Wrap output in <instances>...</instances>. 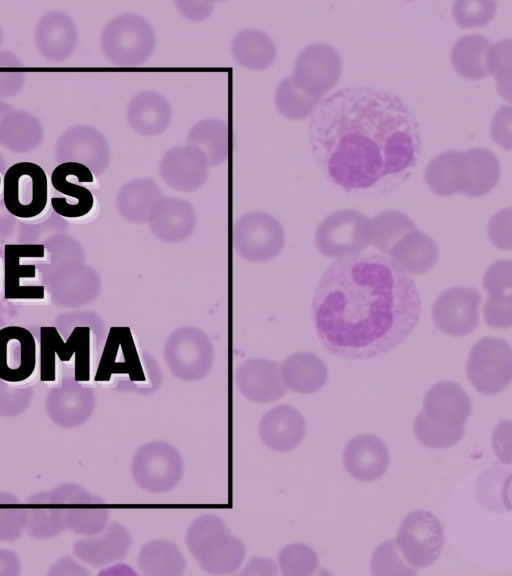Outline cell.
I'll return each instance as SVG.
<instances>
[{
  "label": "cell",
  "instance_id": "6da1fadb",
  "mask_svg": "<svg viewBox=\"0 0 512 576\" xmlns=\"http://www.w3.org/2000/svg\"><path fill=\"white\" fill-rule=\"evenodd\" d=\"M314 154L326 176L354 192H376L403 182L420 155V133L396 95L347 87L325 98L310 122Z\"/></svg>",
  "mask_w": 512,
  "mask_h": 576
},
{
  "label": "cell",
  "instance_id": "7a4b0ae2",
  "mask_svg": "<svg viewBox=\"0 0 512 576\" xmlns=\"http://www.w3.org/2000/svg\"><path fill=\"white\" fill-rule=\"evenodd\" d=\"M312 312L327 350L366 359L387 353L410 335L421 300L410 274L391 257L363 253L341 258L325 271Z\"/></svg>",
  "mask_w": 512,
  "mask_h": 576
},
{
  "label": "cell",
  "instance_id": "3957f363",
  "mask_svg": "<svg viewBox=\"0 0 512 576\" xmlns=\"http://www.w3.org/2000/svg\"><path fill=\"white\" fill-rule=\"evenodd\" d=\"M471 413V400L456 382L441 381L426 393L422 411L413 424L414 435L424 446L444 449L459 442Z\"/></svg>",
  "mask_w": 512,
  "mask_h": 576
},
{
  "label": "cell",
  "instance_id": "277c9868",
  "mask_svg": "<svg viewBox=\"0 0 512 576\" xmlns=\"http://www.w3.org/2000/svg\"><path fill=\"white\" fill-rule=\"evenodd\" d=\"M185 542L200 568L211 575L235 572L246 555L244 542L215 514L207 513L194 519L186 530Z\"/></svg>",
  "mask_w": 512,
  "mask_h": 576
},
{
  "label": "cell",
  "instance_id": "5b68a950",
  "mask_svg": "<svg viewBox=\"0 0 512 576\" xmlns=\"http://www.w3.org/2000/svg\"><path fill=\"white\" fill-rule=\"evenodd\" d=\"M156 45L151 25L141 16L125 13L105 26L101 47L106 58L118 66H137L149 59Z\"/></svg>",
  "mask_w": 512,
  "mask_h": 576
},
{
  "label": "cell",
  "instance_id": "8992f818",
  "mask_svg": "<svg viewBox=\"0 0 512 576\" xmlns=\"http://www.w3.org/2000/svg\"><path fill=\"white\" fill-rule=\"evenodd\" d=\"M163 357L171 374L185 382L207 376L214 362V348L208 335L193 326L174 330L166 339Z\"/></svg>",
  "mask_w": 512,
  "mask_h": 576
},
{
  "label": "cell",
  "instance_id": "52a82bcc",
  "mask_svg": "<svg viewBox=\"0 0 512 576\" xmlns=\"http://www.w3.org/2000/svg\"><path fill=\"white\" fill-rule=\"evenodd\" d=\"M135 483L150 493L174 489L183 475V460L172 444L154 440L140 446L131 462Z\"/></svg>",
  "mask_w": 512,
  "mask_h": 576
},
{
  "label": "cell",
  "instance_id": "ba28073f",
  "mask_svg": "<svg viewBox=\"0 0 512 576\" xmlns=\"http://www.w3.org/2000/svg\"><path fill=\"white\" fill-rule=\"evenodd\" d=\"M3 202L7 211L20 219L35 218L48 202V179L36 163L23 161L10 166L2 181Z\"/></svg>",
  "mask_w": 512,
  "mask_h": 576
},
{
  "label": "cell",
  "instance_id": "9c48e42d",
  "mask_svg": "<svg viewBox=\"0 0 512 576\" xmlns=\"http://www.w3.org/2000/svg\"><path fill=\"white\" fill-rule=\"evenodd\" d=\"M235 252L244 260L263 263L277 257L285 244L281 223L263 211H252L240 216L232 231Z\"/></svg>",
  "mask_w": 512,
  "mask_h": 576
},
{
  "label": "cell",
  "instance_id": "30bf717a",
  "mask_svg": "<svg viewBox=\"0 0 512 576\" xmlns=\"http://www.w3.org/2000/svg\"><path fill=\"white\" fill-rule=\"evenodd\" d=\"M314 239L318 251L327 257L358 254L370 243L369 220L355 209L335 211L319 223Z\"/></svg>",
  "mask_w": 512,
  "mask_h": 576
},
{
  "label": "cell",
  "instance_id": "8fae6325",
  "mask_svg": "<svg viewBox=\"0 0 512 576\" xmlns=\"http://www.w3.org/2000/svg\"><path fill=\"white\" fill-rule=\"evenodd\" d=\"M466 374L478 392L486 395L502 392L512 378V351L509 344L493 337L477 341L469 353Z\"/></svg>",
  "mask_w": 512,
  "mask_h": 576
},
{
  "label": "cell",
  "instance_id": "7c38bea8",
  "mask_svg": "<svg viewBox=\"0 0 512 576\" xmlns=\"http://www.w3.org/2000/svg\"><path fill=\"white\" fill-rule=\"evenodd\" d=\"M395 542L410 566L427 567L443 550L444 532L437 517L428 511L417 510L403 519Z\"/></svg>",
  "mask_w": 512,
  "mask_h": 576
},
{
  "label": "cell",
  "instance_id": "4fadbf2b",
  "mask_svg": "<svg viewBox=\"0 0 512 576\" xmlns=\"http://www.w3.org/2000/svg\"><path fill=\"white\" fill-rule=\"evenodd\" d=\"M66 530L81 536L100 533L108 524L109 508L98 496L75 483H63L51 490Z\"/></svg>",
  "mask_w": 512,
  "mask_h": 576
},
{
  "label": "cell",
  "instance_id": "5bb4252c",
  "mask_svg": "<svg viewBox=\"0 0 512 576\" xmlns=\"http://www.w3.org/2000/svg\"><path fill=\"white\" fill-rule=\"evenodd\" d=\"M91 329L88 326L75 327L64 342L54 326L40 328V374L42 381L55 380V355L61 361H68L75 354L76 381L87 379L89 367Z\"/></svg>",
  "mask_w": 512,
  "mask_h": 576
},
{
  "label": "cell",
  "instance_id": "9a60e30c",
  "mask_svg": "<svg viewBox=\"0 0 512 576\" xmlns=\"http://www.w3.org/2000/svg\"><path fill=\"white\" fill-rule=\"evenodd\" d=\"M341 73L342 60L336 49L326 43H312L296 57L291 78L309 95L322 98Z\"/></svg>",
  "mask_w": 512,
  "mask_h": 576
},
{
  "label": "cell",
  "instance_id": "2e32d148",
  "mask_svg": "<svg viewBox=\"0 0 512 576\" xmlns=\"http://www.w3.org/2000/svg\"><path fill=\"white\" fill-rule=\"evenodd\" d=\"M481 294L471 287H452L436 298L432 316L436 327L450 336H465L479 325Z\"/></svg>",
  "mask_w": 512,
  "mask_h": 576
},
{
  "label": "cell",
  "instance_id": "e0dca14e",
  "mask_svg": "<svg viewBox=\"0 0 512 576\" xmlns=\"http://www.w3.org/2000/svg\"><path fill=\"white\" fill-rule=\"evenodd\" d=\"M208 161L197 147L186 144L167 150L159 164V174L165 184L177 191L193 192L206 182Z\"/></svg>",
  "mask_w": 512,
  "mask_h": 576
},
{
  "label": "cell",
  "instance_id": "ac0fdd59",
  "mask_svg": "<svg viewBox=\"0 0 512 576\" xmlns=\"http://www.w3.org/2000/svg\"><path fill=\"white\" fill-rule=\"evenodd\" d=\"M36 367V340L21 326L0 329V379L18 383L32 376Z\"/></svg>",
  "mask_w": 512,
  "mask_h": 576
},
{
  "label": "cell",
  "instance_id": "d6986e66",
  "mask_svg": "<svg viewBox=\"0 0 512 576\" xmlns=\"http://www.w3.org/2000/svg\"><path fill=\"white\" fill-rule=\"evenodd\" d=\"M239 392L249 401L259 404L275 402L287 391L280 365L264 358H251L242 362L235 373Z\"/></svg>",
  "mask_w": 512,
  "mask_h": 576
},
{
  "label": "cell",
  "instance_id": "ffe728a7",
  "mask_svg": "<svg viewBox=\"0 0 512 576\" xmlns=\"http://www.w3.org/2000/svg\"><path fill=\"white\" fill-rule=\"evenodd\" d=\"M43 244H6L4 246V296L8 300H42L45 288L42 285H21V278H35L34 264H21L22 258H43Z\"/></svg>",
  "mask_w": 512,
  "mask_h": 576
},
{
  "label": "cell",
  "instance_id": "44dd1931",
  "mask_svg": "<svg viewBox=\"0 0 512 576\" xmlns=\"http://www.w3.org/2000/svg\"><path fill=\"white\" fill-rule=\"evenodd\" d=\"M147 222L152 234L160 241L179 243L191 236L197 219L188 201L167 196L153 206Z\"/></svg>",
  "mask_w": 512,
  "mask_h": 576
},
{
  "label": "cell",
  "instance_id": "7402d4cb",
  "mask_svg": "<svg viewBox=\"0 0 512 576\" xmlns=\"http://www.w3.org/2000/svg\"><path fill=\"white\" fill-rule=\"evenodd\" d=\"M306 430L302 414L293 406L280 404L264 413L258 425L262 443L270 450L287 452L296 448Z\"/></svg>",
  "mask_w": 512,
  "mask_h": 576
},
{
  "label": "cell",
  "instance_id": "603a6c76",
  "mask_svg": "<svg viewBox=\"0 0 512 576\" xmlns=\"http://www.w3.org/2000/svg\"><path fill=\"white\" fill-rule=\"evenodd\" d=\"M132 545L124 525L110 522L98 534L85 536L74 543V554L92 567H103L122 560Z\"/></svg>",
  "mask_w": 512,
  "mask_h": 576
},
{
  "label": "cell",
  "instance_id": "cb8c5ba5",
  "mask_svg": "<svg viewBox=\"0 0 512 576\" xmlns=\"http://www.w3.org/2000/svg\"><path fill=\"white\" fill-rule=\"evenodd\" d=\"M343 463L354 479L369 482L379 479L389 465V451L384 442L370 434L353 437L343 452Z\"/></svg>",
  "mask_w": 512,
  "mask_h": 576
},
{
  "label": "cell",
  "instance_id": "d4e9b609",
  "mask_svg": "<svg viewBox=\"0 0 512 576\" xmlns=\"http://www.w3.org/2000/svg\"><path fill=\"white\" fill-rule=\"evenodd\" d=\"M126 116L135 132L144 136H154L169 126L172 108L161 94L155 91H141L130 99Z\"/></svg>",
  "mask_w": 512,
  "mask_h": 576
},
{
  "label": "cell",
  "instance_id": "484cf974",
  "mask_svg": "<svg viewBox=\"0 0 512 576\" xmlns=\"http://www.w3.org/2000/svg\"><path fill=\"white\" fill-rule=\"evenodd\" d=\"M461 154L463 182L460 193L469 197L489 193L500 176V163L496 155L486 148H471Z\"/></svg>",
  "mask_w": 512,
  "mask_h": 576
},
{
  "label": "cell",
  "instance_id": "4316f807",
  "mask_svg": "<svg viewBox=\"0 0 512 576\" xmlns=\"http://www.w3.org/2000/svg\"><path fill=\"white\" fill-rule=\"evenodd\" d=\"M282 381L287 389L310 394L322 388L327 381V368L315 354L296 352L280 365Z\"/></svg>",
  "mask_w": 512,
  "mask_h": 576
},
{
  "label": "cell",
  "instance_id": "83f0119b",
  "mask_svg": "<svg viewBox=\"0 0 512 576\" xmlns=\"http://www.w3.org/2000/svg\"><path fill=\"white\" fill-rule=\"evenodd\" d=\"M163 197L160 186L151 178H136L119 190L116 205L120 215L132 223L147 222L153 206Z\"/></svg>",
  "mask_w": 512,
  "mask_h": 576
},
{
  "label": "cell",
  "instance_id": "f1b7e54d",
  "mask_svg": "<svg viewBox=\"0 0 512 576\" xmlns=\"http://www.w3.org/2000/svg\"><path fill=\"white\" fill-rule=\"evenodd\" d=\"M137 567L146 576H180L187 562L178 545L168 539L145 543L137 558Z\"/></svg>",
  "mask_w": 512,
  "mask_h": 576
},
{
  "label": "cell",
  "instance_id": "f546056e",
  "mask_svg": "<svg viewBox=\"0 0 512 576\" xmlns=\"http://www.w3.org/2000/svg\"><path fill=\"white\" fill-rule=\"evenodd\" d=\"M390 256L408 274L419 275L436 264L438 248L427 234L415 229L394 245Z\"/></svg>",
  "mask_w": 512,
  "mask_h": 576
},
{
  "label": "cell",
  "instance_id": "4dcf8cb0",
  "mask_svg": "<svg viewBox=\"0 0 512 576\" xmlns=\"http://www.w3.org/2000/svg\"><path fill=\"white\" fill-rule=\"evenodd\" d=\"M25 531L31 537L48 539L65 531L62 516L51 490L31 495L24 504Z\"/></svg>",
  "mask_w": 512,
  "mask_h": 576
},
{
  "label": "cell",
  "instance_id": "1f68e13d",
  "mask_svg": "<svg viewBox=\"0 0 512 576\" xmlns=\"http://www.w3.org/2000/svg\"><path fill=\"white\" fill-rule=\"evenodd\" d=\"M231 54L239 65L248 69L263 70L274 63L277 49L265 32L258 29H244L233 37Z\"/></svg>",
  "mask_w": 512,
  "mask_h": 576
},
{
  "label": "cell",
  "instance_id": "d6a6232c",
  "mask_svg": "<svg viewBox=\"0 0 512 576\" xmlns=\"http://www.w3.org/2000/svg\"><path fill=\"white\" fill-rule=\"evenodd\" d=\"M81 163L66 161L57 165L51 174V184L59 193L67 196L62 198L71 204L58 210L56 213L65 218H79L87 215L94 204V197L89 189L70 180Z\"/></svg>",
  "mask_w": 512,
  "mask_h": 576
},
{
  "label": "cell",
  "instance_id": "836d02e7",
  "mask_svg": "<svg viewBox=\"0 0 512 576\" xmlns=\"http://www.w3.org/2000/svg\"><path fill=\"white\" fill-rule=\"evenodd\" d=\"M187 144L199 148L209 165L223 163L229 153V126L221 119H203L189 130Z\"/></svg>",
  "mask_w": 512,
  "mask_h": 576
},
{
  "label": "cell",
  "instance_id": "e575fe53",
  "mask_svg": "<svg viewBox=\"0 0 512 576\" xmlns=\"http://www.w3.org/2000/svg\"><path fill=\"white\" fill-rule=\"evenodd\" d=\"M425 180L437 195L450 196L460 193L463 182L461 152L450 150L435 156L426 167Z\"/></svg>",
  "mask_w": 512,
  "mask_h": 576
},
{
  "label": "cell",
  "instance_id": "d590c367",
  "mask_svg": "<svg viewBox=\"0 0 512 576\" xmlns=\"http://www.w3.org/2000/svg\"><path fill=\"white\" fill-rule=\"evenodd\" d=\"M491 42L483 35L460 37L451 50V63L458 74L467 79H481L487 75L486 54Z\"/></svg>",
  "mask_w": 512,
  "mask_h": 576
},
{
  "label": "cell",
  "instance_id": "8d00e7d4",
  "mask_svg": "<svg viewBox=\"0 0 512 576\" xmlns=\"http://www.w3.org/2000/svg\"><path fill=\"white\" fill-rule=\"evenodd\" d=\"M69 392L68 396H55L47 404L49 419L63 428L83 425L94 409V396L91 391L79 388Z\"/></svg>",
  "mask_w": 512,
  "mask_h": 576
},
{
  "label": "cell",
  "instance_id": "74e56055",
  "mask_svg": "<svg viewBox=\"0 0 512 576\" xmlns=\"http://www.w3.org/2000/svg\"><path fill=\"white\" fill-rule=\"evenodd\" d=\"M511 470L503 465L494 464L481 475L475 485L478 502L493 513H503L510 509L509 488Z\"/></svg>",
  "mask_w": 512,
  "mask_h": 576
},
{
  "label": "cell",
  "instance_id": "f35d334b",
  "mask_svg": "<svg viewBox=\"0 0 512 576\" xmlns=\"http://www.w3.org/2000/svg\"><path fill=\"white\" fill-rule=\"evenodd\" d=\"M370 243L379 251L390 254L394 245L416 229L413 220L397 210L382 211L369 220Z\"/></svg>",
  "mask_w": 512,
  "mask_h": 576
},
{
  "label": "cell",
  "instance_id": "ab89813d",
  "mask_svg": "<svg viewBox=\"0 0 512 576\" xmlns=\"http://www.w3.org/2000/svg\"><path fill=\"white\" fill-rule=\"evenodd\" d=\"M72 161L81 163L96 173L106 169L110 151L105 137L91 127H80L71 131Z\"/></svg>",
  "mask_w": 512,
  "mask_h": 576
},
{
  "label": "cell",
  "instance_id": "60d3db41",
  "mask_svg": "<svg viewBox=\"0 0 512 576\" xmlns=\"http://www.w3.org/2000/svg\"><path fill=\"white\" fill-rule=\"evenodd\" d=\"M321 98L306 93L297 86L291 76L284 78L277 86L274 103L281 115L288 119L300 120L311 114Z\"/></svg>",
  "mask_w": 512,
  "mask_h": 576
},
{
  "label": "cell",
  "instance_id": "b9f144b4",
  "mask_svg": "<svg viewBox=\"0 0 512 576\" xmlns=\"http://www.w3.org/2000/svg\"><path fill=\"white\" fill-rule=\"evenodd\" d=\"M511 61L512 42L510 39L491 43L486 54L487 74L497 80L499 93L507 100L511 99Z\"/></svg>",
  "mask_w": 512,
  "mask_h": 576
},
{
  "label": "cell",
  "instance_id": "7bdbcfd3",
  "mask_svg": "<svg viewBox=\"0 0 512 576\" xmlns=\"http://www.w3.org/2000/svg\"><path fill=\"white\" fill-rule=\"evenodd\" d=\"M278 564L284 576H309L318 568V557L309 546L294 543L281 549Z\"/></svg>",
  "mask_w": 512,
  "mask_h": 576
},
{
  "label": "cell",
  "instance_id": "ee69618b",
  "mask_svg": "<svg viewBox=\"0 0 512 576\" xmlns=\"http://www.w3.org/2000/svg\"><path fill=\"white\" fill-rule=\"evenodd\" d=\"M24 529V504L15 495L0 491V542L17 540Z\"/></svg>",
  "mask_w": 512,
  "mask_h": 576
},
{
  "label": "cell",
  "instance_id": "f6af8a7d",
  "mask_svg": "<svg viewBox=\"0 0 512 576\" xmlns=\"http://www.w3.org/2000/svg\"><path fill=\"white\" fill-rule=\"evenodd\" d=\"M371 572L374 576H412L417 568L402 560L395 540H387L374 551Z\"/></svg>",
  "mask_w": 512,
  "mask_h": 576
},
{
  "label": "cell",
  "instance_id": "bcb514c9",
  "mask_svg": "<svg viewBox=\"0 0 512 576\" xmlns=\"http://www.w3.org/2000/svg\"><path fill=\"white\" fill-rule=\"evenodd\" d=\"M495 10L496 3L492 0H456L452 4L453 18L463 28L488 24Z\"/></svg>",
  "mask_w": 512,
  "mask_h": 576
},
{
  "label": "cell",
  "instance_id": "7dc6e473",
  "mask_svg": "<svg viewBox=\"0 0 512 576\" xmlns=\"http://www.w3.org/2000/svg\"><path fill=\"white\" fill-rule=\"evenodd\" d=\"M483 287L488 297L496 299L512 298V262L499 260L493 263L485 272Z\"/></svg>",
  "mask_w": 512,
  "mask_h": 576
},
{
  "label": "cell",
  "instance_id": "c3c4849f",
  "mask_svg": "<svg viewBox=\"0 0 512 576\" xmlns=\"http://www.w3.org/2000/svg\"><path fill=\"white\" fill-rule=\"evenodd\" d=\"M512 211L511 208L497 212L488 224V236L491 242L500 249L512 247Z\"/></svg>",
  "mask_w": 512,
  "mask_h": 576
},
{
  "label": "cell",
  "instance_id": "681fc988",
  "mask_svg": "<svg viewBox=\"0 0 512 576\" xmlns=\"http://www.w3.org/2000/svg\"><path fill=\"white\" fill-rule=\"evenodd\" d=\"M484 321L498 329L509 328L512 324V298L496 299L487 297L484 304Z\"/></svg>",
  "mask_w": 512,
  "mask_h": 576
},
{
  "label": "cell",
  "instance_id": "f907efd6",
  "mask_svg": "<svg viewBox=\"0 0 512 576\" xmlns=\"http://www.w3.org/2000/svg\"><path fill=\"white\" fill-rule=\"evenodd\" d=\"M512 109L501 106L494 114L491 122V136L500 146L511 148L512 145Z\"/></svg>",
  "mask_w": 512,
  "mask_h": 576
},
{
  "label": "cell",
  "instance_id": "816d5d0a",
  "mask_svg": "<svg viewBox=\"0 0 512 576\" xmlns=\"http://www.w3.org/2000/svg\"><path fill=\"white\" fill-rule=\"evenodd\" d=\"M175 4L183 17L194 21L207 18L213 10V3L210 1L179 0Z\"/></svg>",
  "mask_w": 512,
  "mask_h": 576
},
{
  "label": "cell",
  "instance_id": "f5cc1de1",
  "mask_svg": "<svg viewBox=\"0 0 512 576\" xmlns=\"http://www.w3.org/2000/svg\"><path fill=\"white\" fill-rule=\"evenodd\" d=\"M277 568V564L272 559L255 556L249 559L240 574L273 576L278 573Z\"/></svg>",
  "mask_w": 512,
  "mask_h": 576
},
{
  "label": "cell",
  "instance_id": "db71d44e",
  "mask_svg": "<svg viewBox=\"0 0 512 576\" xmlns=\"http://www.w3.org/2000/svg\"><path fill=\"white\" fill-rule=\"evenodd\" d=\"M21 571L18 555L8 549H0V576H17Z\"/></svg>",
  "mask_w": 512,
  "mask_h": 576
},
{
  "label": "cell",
  "instance_id": "11a10c76",
  "mask_svg": "<svg viewBox=\"0 0 512 576\" xmlns=\"http://www.w3.org/2000/svg\"><path fill=\"white\" fill-rule=\"evenodd\" d=\"M66 568L69 570V575H88L89 571L85 567L76 563L73 559L65 557L55 562L51 567V570Z\"/></svg>",
  "mask_w": 512,
  "mask_h": 576
},
{
  "label": "cell",
  "instance_id": "9f6ffc18",
  "mask_svg": "<svg viewBox=\"0 0 512 576\" xmlns=\"http://www.w3.org/2000/svg\"><path fill=\"white\" fill-rule=\"evenodd\" d=\"M1 184H2V179H1V176H0V186H1Z\"/></svg>",
  "mask_w": 512,
  "mask_h": 576
},
{
  "label": "cell",
  "instance_id": "6f0895ef",
  "mask_svg": "<svg viewBox=\"0 0 512 576\" xmlns=\"http://www.w3.org/2000/svg\"><path fill=\"white\" fill-rule=\"evenodd\" d=\"M0 270H1V266H0ZM0 278H1V272H0Z\"/></svg>",
  "mask_w": 512,
  "mask_h": 576
}]
</instances>
